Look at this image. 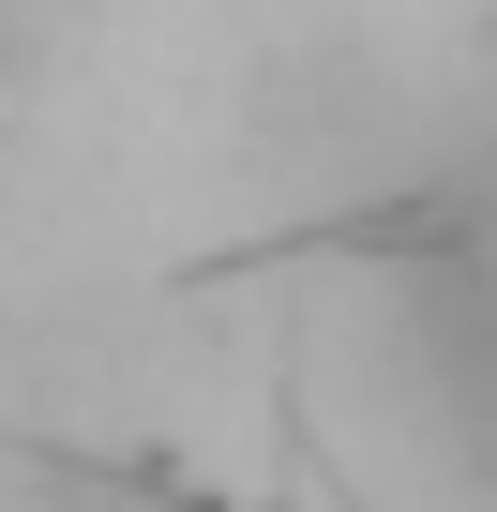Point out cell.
Instances as JSON below:
<instances>
[{
    "label": "cell",
    "mask_w": 497,
    "mask_h": 512,
    "mask_svg": "<svg viewBox=\"0 0 497 512\" xmlns=\"http://www.w3.org/2000/svg\"><path fill=\"white\" fill-rule=\"evenodd\" d=\"M392 332H407L437 437L497 482V136L392 226Z\"/></svg>",
    "instance_id": "obj_1"
}]
</instances>
